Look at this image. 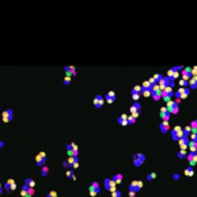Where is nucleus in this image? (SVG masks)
I'll list each match as a JSON object with an SVG mask.
<instances>
[{
    "instance_id": "09e8293b",
    "label": "nucleus",
    "mask_w": 197,
    "mask_h": 197,
    "mask_svg": "<svg viewBox=\"0 0 197 197\" xmlns=\"http://www.w3.org/2000/svg\"><path fill=\"white\" fill-rule=\"evenodd\" d=\"M49 194H51L52 197H57V192H55V190H51V192H49Z\"/></svg>"
},
{
    "instance_id": "37998d69",
    "label": "nucleus",
    "mask_w": 197,
    "mask_h": 197,
    "mask_svg": "<svg viewBox=\"0 0 197 197\" xmlns=\"http://www.w3.org/2000/svg\"><path fill=\"white\" fill-rule=\"evenodd\" d=\"M179 84H181V87H188V86H189V82H188V80H183V79H182V80L179 82Z\"/></svg>"
},
{
    "instance_id": "4c0bfd02",
    "label": "nucleus",
    "mask_w": 197,
    "mask_h": 197,
    "mask_svg": "<svg viewBox=\"0 0 197 197\" xmlns=\"http://www.w3.org/2000/svg\"><path fill=\"white\" fill-rule=\"evenodd\" d=\"M8 183L11 185V190H15L16 189V183H15L14 179H8Z\"/></svg>"
},
{
    "instance_id": "dca6fc26",
    "label": "nucleus",
    "mask_w": 197,
    "mask_h": 197,
    "mask_svg": "<svg viewBox=\"0 0 197 197\" xmlns=\"http://www.w3.org/2000/svg\"><path fill=\"white\" fill-rule=\"evenodd\" d=\"M159 129H161L162 133H167V132H170V124L166 122V121H163V122L159 124Z\"/></svg>"
},
{
    "instance_id": "1a4fd4ad",
    "label": "nucleus",
    "mask_w": 197,
    "mask_h": 197,
    "mask_svg": "<svg viewBox=\"0 0 197 197\" xmlns=\"http://www.w3.org/2000/svg\"><path fill=\"white\" fill-rule=\"evenodd\" d=\"M189 137H186V136H182V137L178 139V143H179V147H181V150H186L189 145Z\"/></svg>"
},
{
    "instance_id": "ea45409f",
    "label": "nucleus",
    "mask_w": 197,
    "mask_h": 197,
    "mask_svg": "<svg viewBox=\"0 0 197 197\" xmlns=\"http://www.w3.org/2000/svg\"><path fill=\"white\" fill-rule=\"evenodd\" d=\"M88 193H90V196H98L99 194V192H96V190L91 189V188H88Z\"/></svg>"
},
{
    "instance_id": "2f4dec72",
    "label": "nucleus",
    "mask_w": 197,
    "mask_h": 197,
    "mask_svg": "<svg viewBox=\"0 0 197 197\" xmlns=\"http://www.w3.org/2000/svg\"><path fill=\"white\" fill-rule=\"evenodd\" d=\"M173 95H175V99H181V95H182V87L177 90V91H175Z\"/></svg>"
},
{
    "instance_id": "c03bdc74",
    "label": "nucleus",
    "mask_w": 197,
    "mask_h": 197,
    "mask_svg": "<svg viewBox=\"0 0 197 197\" xmlns=\"http://www.w3.org/2000/svg\"><path fill=\"white\" fill-rule=\"evenodd\" d=\"M132 91H135V92H141V86H135V87H133V90Z\"/></svg>"
},
{
    "instance_id": "7ed1b4c3",
    "label": "nucleus",
    "mask_w": 197,
    "mask_h": 197,
    "mask_svg": "<svg viewBox=\"0 0 197 197\" xmlns=\"http://www.w3.org/2000/svg\"><path fill=\"white\" fill-rule=\"evenodd\" d=\"M2 118H3V122L12 121V118H14V112H12V109H6L2 114Z\"/></svg>"
},
{
    "instance_id": "4be33fe9",
    "label": "nucleus",
    "mask_w": 197,
    "mask_h": 197,
    "mask_svg": "<svg viewBox=\"0 0 197 197\" xmlns=\"http://www.w3.org/2000/svg\"><path fill=\"white\" fill-rule=\"evenodd\" d=\"M48 174H49V167L46 165H44L41 167V175L42 177H48Z\"/></svg>"
},
{
    "instance_id": "c9c22d12",
    "label": "nucleus",
    "mask_w": 197,
    "mask_h": 197,
    "mask_svg": "<svg viewBox=\"0 0 197 197\" xmlns=\"http://www.w3.org/2000/svg\"><path fill=\"white\" fill-rule=\"evenodd\" d=\"M126 122H128V124H135L136 122V118L133 116H129L128 118H126Z\"/></svg>"
},
{
    "instance_id": "6e6552de",
    "label": "nucleus",
    "mask_w": 197,
    "mask_h": 197,
    "mask_svg": "<svg viewBox=\"0 0 197 197\" xmlns=\"http://www.w3.org/2000/svg\"><path fill=\"white\" fill-rule=\"evenodd\" d=\"M186 158H188V161H189V166L194 167V166H196V162H197V155H196V152H189L188 155H186Z\"/></svg>"
},
{
    "instance_id": "864d4df0",
    "label": "nucleus",
    "mask_w": 197,
    "mask_h": 197,
    "mask_svg": "<svg viewBox=\"0 0 197 197\" xmlns=\"http://www.w3.org/2000/svg\"><path fill=\"white\" fill-rule=\"evenodd\" d=\"M45 197H52V196H51V194H49V193H48V194H46Z\"/></svg>"
},
{
    "instance_id": "5fc2aeb1",
    "label": "nucleus",
    "mask_w": 197,
    "mask_h": 197,
    "mask_svg": "<svg viewBox=\"0 0 197 197\" xmlns=\"http://www.w3.org/2000/svg\"><path fill=\"white\" fill-rule=\"evenodd\" d=\"M2 188H3V185H2V183H0V189H2Z\"/></svg>"
},
{
    "instance_id": "a878e982",
    "label": "nucleus",
    "mask_w": 197,
    "mask_h": 197,
    "mask_svg": "<svg viewBox=\"0 0 197 197\" xmlns=\"http://www.w3.org/2000/svg\"><path fill=\"white\" fill-rule=\"evenodd\" d=\"M185 175H188V177L193 175V167H192V166H188V167L185 169Z\"/></svg>"
},
{
    "instance_id": "412c9836",
    "label": "nucleus",
    "mask_w": 197,
    "mask_h": 197,
    "mask_svg": "<svg viewBox=\"0 0 197 197\" xmlns=\"http://www.w3.org/2000/svg\"><path fill=\"white\" fill-rule=\"evenodd\" d=\"M25 185H27L29 188H34V186H35V181H34V179H31V178H26L25 179Z\"/></svg>"
},
{
    "instance_id": "72a5a7b5",
    "label": "nucleus",
    "mask_w": 197,
    "mask_h": 197,
    "mask_svg": "<svg viewBox=\"0 0 197 197\" xmlns=\"http://www.w3.org/2000/svg\"><path fill=\"white\" fill-rule=\"evenodd\" d=\"M67 177H68V178H71V179H73V181L76 179V175L73 174V170H69V171H67Z\"/></svg>"
},
{
    "instance_id": "aec40b11",
    "label": "nucleus",
    "mask_w": 197,
    "mask_h": 197,
    "mask_svg": "<svg viewBox=\"0 0 197 197\" xmlns=\"http://www.w3.org/2000/svg\"><path fill=\"white\" fill-rule=\"evenodd\" d=\"M188 147H190V152H197V141H193V140H190Z\"/></svg>"
},
{
    "instance_id": "3c124183",
    "label": "nucleus",
    "mask_w": 197,
    "mask_h": 197,
    "mask_svg": "<svg viewBox=\"0 0 197 197\" xmlns=\"http://www.w3.org/2000/svg\"><path fill=\"white\" fill-rule=\"evenodd\" d=\"M4 147V141H0V148H3Z\"/></svg>"
},
{
    "instance_id": "b1692460",
    "label": "nucleus",
    "mask_w": 197,
    "mask_h": 197,
    "mask_svg": "<svg viewBox=\"0 0 197 197\" xmlns=\"http://www.w3.org/2000/svg\"><path fill=\"white\" fill-rule=\"evenodd\" d=\"M140 94H143L144 96H151L152 94V90H148V88H141V92Z\"/></svg>"
},
{
    "instance_id": "f257e3e1",
    "label": "nucleus",
    "mask_w": 197,
    "mask_h": 197,
    "mask_svg": "<svg viewBox=\"0 0 197 197\" xmlns=\"http://www.w3.org/2000/svg\"><path fill=\"white\" fill-rule=\"evenodd\" d=\"M132 162H133V165H135L136 167H140V166L145 162V155L144 154H135L133 158H132Z\"/></svg>"
},
{
    "instance_id": "2eb2a0df",
    "label": "nucleus",
    "mask_w": 197,
    "mask_h": 197,
    "mask_svg": "<svg viewBox=\"0 0 197 197\" xmlns=\"http://www.w3.org/2000/svg\"><path fill=\"white\" fill-rule=\"evenodd\" d=\"M105 101L108 103H113L116 101V92L114 91H109L108 94H106V96H105Z\"/></svg>"
},
{
    "instance_id": "58836bf2",
    "label": "nucleus",
    "mask_w": 197,
    "mask_h": 197,
    "mask_svg": "<svg viewBox=\"0 0 197 197\" xmlns=\"http://www.w3.org/2000/svg\"><path fill=\"white\" fill-rule=\"evenodd\" d=\"M156 178V173H150L148 175H147V179L148 181H151V179H155Z\"/></svg>"
},
{
    "instance_id": "ddd939ff",
    "label": "nucleus",
    "mask_w": 197,
    "mask_h": 197,
    "mask_svg": "<svg viewBox=\"0 0 197 197\" xmlns=\"http://www.w3.org/2000/svg\"><path fill=\"white\" fill-rule=\"evenodd\" d=\"M169 82H170V80H169L167 76H162V78L159 79V84H158V86L161 87V90H163V88H166V87L169 86Z\"/></svg>"
},
{
    "instance_id": "a19ab883",
    "label": "nucleus",
    "mask_w": 197,
    "mask_h": 197,
    "mask_svg": "<svg viewBox=\"0 0 197 197\" xmlns=\"http://www.w3.org/2000/svg\"><path fill=\"white\" fill-rule=\"evenodd\" d=\"M162 76H163L162 73H155V75L152 76V79H154V80H155V82H159V79H161Z\"/></svg>"
},
{
    "instance_id": "0eeeda50",
    "label": "nucleus",
    "mask_w": 197,
    "mask_h": 197,
    "mask_svg": "<svg viewBox=\"0 0 197 197\" xmlns=\"http://www.w3.org/2000/svg\"><path fill=\"white\" fill-rule=\"evenodd\" d=\"M131 113H132V116L135 117V118H137V116L141 113V105H140L139 102H135L131 106Z\"/></svg>"
},
{
    "instance_id": "f3484780",
    "label": "nucleus",
    "mask_w": 197,
    "mask_h": 197,
    "mask_svg": "<svg viewBox=\"0 0 197 197\" xmlns=\"http://www.w3.org/2000/svg\"><path fill=\"white\" fill-rule=\"evenodd\" d=\"M122 178H124V177H122V174H116V175L112 177V181L114 182L116 185H118V183L122 182Z\"/></svg>"
},
{
    "instance_id": "20e7f679",
    "label": "nucleus",
    "mask_w": 197,
    "mask_h": 197,
    "mask_svg": "<svg viewBox=\"0 0 197 197\" xmlns=\"http://www.w3.org/2000/svg\"><path fill=\"white\" fill-rule=\"evenodd\" d=\"M103 183H105V189L109 190V192H114L117 189V185L112 181V178H105L103 179Z\"/></svg>"
},
{
    "instance_id": "9b49d317",
    "label": "nucleus",
    "mask_w": 197,
    "mask_h": 197,
    "mask_svg": "<svg viewBox=\"0 0 197 197\" xmlns=\"http://www.w3.org/2000/svg\"><path fill=\"white\" fill-rule=\"evenodd\" d=\"M192 68L190 67H185V68L182 69V78H183V80H188V79L192 78Z\"/></svg>"
},
{
    "instance_id": "393cba45",
    "label": "nucleus",
    "mask_w": 197,
    "mask_h": 197,
    "mask_svg": "<svg viewBox=\"0 0 197 197\" xmlns=\"http://www.w3.org/2000/svg\"><path fill=\"white\" fill-rule=\"evenodd\" d=\"M151 96L155 99V101H159V99H161V91H152Z\"/></svg>"
},
{
    "instance_id": "f03ea898",
    "label": "nucleus",
    "mask_w": 197,
    "mask_h": 197,
    "mask_svg": "<svg viewBox=\"0 0 197 197\" xmlns=\"http://www.w3.org/2000/svg\"><path fill=\"white\" fill-rule=\"evenodd\" d=\"M129 190L131 192H135V193H137L140 189L143 188V182L141 181H137V179H135V181H132L131 183H129Z\"/></svg>"
},
{
    "instance_id": "a18cd8bd",
    "label": "nucleus",
    "mask_w": 197,
    "mask_h": 197,
    "mask_svg": "<svg viewBox=\"0 0 197 197\" xmlns=\"http://www.w3.org/2000/svg\"><path fill=\"white\" fill-rule=\"evenodd\" d=\"M3 186H4V189H6V190H8V192H11V185H10V183H8V181L6 182Z\"/></svg>"
},
{
    "instance_id": "6ab92c4d",
    "label": "nucleus",
    "mask_w": 197,
    "mask_h": 197,
    "mask_svg": "<svg viewBox=\"0 0 197 197\" xmlns=\"http://www.w3.org/2000/svg\"><path fill=\"white\" fill-rule=\"evenodd\" d=\"M126 118H128V116H126V114H122V116L118 117L117 122H118V124H121V125H126V124H128V122H126Z\"/></svg>"
},
{
    "instance_id": "f8f14e48",
    "label": "nucleus",
    "mask_w": 197,
    "mask_h": 197,
    "mask_svg": "<svg viewBox=\"0 0 197 197\" xmlns=\"http://www.w3.org/2000/svg\"><path fill=\"white\" fill-rule=\"evenodd\" d=\"M103 102H105V98H103L102 95H96L94 98V106H95V108H98V109L102 108Z\"/></svg>"
},
{
    "instance_id": "473e14b6",
    "label": "nucleus",
    "mask_w": 197,
    "mask_h": 197,
    "mask_svg": "<svg viewBox=\"0 0 197 197\" xmlns=\"http://www.w3.org/2000/svg\"><path fill=\"white\" fill-rule=\"evenodd\" d=\"M121 196H122V193L120 189H116L114 192H112V197H121Z\"/></svg>"
},
{
    "instance_id": "7c9ffc66",
    "label": "nucleus",
    "mask_w": 197,
    "mask_h": 197,
    "mask_svg": "<svg viewBox=\"0 0 197 197\" xmlns=\"http://www.w3.org/2000/svg\"><path fill=\"white\" fill-rule=\"evenodd\" d=\"M131 94H132V98H133V101H135V102H137V101H139V98H140V92L131 91Z\"/></svg>"
},
{
    "instance_id": "de8ad7c7",
    "label": "nucleus",
    "mask_w": 197,
    "mask_h": 197,
    "mask_svg": "<svg viewBox=\"0 0 197 197\" xmlns=\"http://www.w3.org/2000/svg\"><path fill=\"white\" fill-rule=\"evenodd\" d=\"M173 179H175V181H178V179H179V174H178V173H174V174H173Z\"/></svg>"
},
{
    "instance_id": "5701e85b",
    "label": "nucleus",
    "mask_w": 197,
    "mask_h": 197,
    "mask_svg": "<svg viewBox=\"0 0 197 197\" xmlns=\"http://www.w3.org/2000/svg\"><path fill=\"white\" fill-rule=\"evenodd\" d=\"M90 188H91V189H94V190H96V192H101V188H99V182H96V181L91 182Z\"/></svg>"
},
{
    "instance_id": "bb28decb",
    "label": "nucleus",
    "mask_w": 197,
    "mask_h": 197,
    "mask_svg": "<svg viewBox=\"0 0 197 197\" xmlns=\"http://www.w3.org/2000/svg\"><path fill=\"white\" fill-rule=\"evenodd\" d=\"M73 143H69L68 145H67V154H68L69 156H72V150H73Z\"/></svg>"
},
{
    "instance_id": "c756f323",
    "label": "nucleus",
    "mask_w": 197,
    "mask_h": 197,
    "mask_svg": "<svg viewBox=\"0 0 197 197\" xmlns=\"http://www.w3.org/2000/svg\"><path fill=\"white\" fill-rule=\"evenodd\" d=\"M141 88H148V90H152V84H151V83H150L148 80H145V82L141 84Z\"/></svg>"
},
{
    "instance_id": "4468645a",
    "label": "nucleus",
    "mask_w": 197,
    "mask_h": 197,
    "mask_svg": "<svg viewBox=\"0 0 197 197\" xmlns=\"http://www.w3.org/2000/svg\"><path fill=\"white\" fill-rule=\"evenodd\" d=\"M64 71H65V75H67V76H73V75H76V69H75V67H73V65H67V67H64Z\"/></svg>"
},
{
    "instance_id": "8fccbe9b",
    "label": "nucleus",
    "mask_w": 197,
    "mask_h": 197,
    "mask_svg": "<svg viewBox=\"0 0 197 197\" xmlns=\"http://www.w3.org/2000/svg\"><path fill=\"white\" fill-rule=\"evenodd\" d=\"M128 194H129V197H135L136 193H135V192H131V190H129V193H128Z\"/></svg>"
},
{
    "instance_id": "39448f33",
    "label": "nucleus",
    "mask_w": 197,
    "mask_h": 197,
    "mask_svg": "<svg viewBox=\"0 0 197 197\" xmlns=\"http://www.w3.org/2000/svg\"><path fill=\"white\" fill-rule=\"evenodd\" d=\"M35 163L38 167H42L44 165H46V154L45 152H39L35 158Z\"/></svg>"
},
{
    "instance_id": "a211bd4d",
    "label": "nucleus",
    "mask_w": 197,
    "mask_h": 197,
    "mask_svg": "<svg viewBox=\"0 0 197 197\" xmlns=\"http://www.w3.org/2000/svg\"><path fill=\"white\" fill-rule=\"evenodd\" d=\"M189 90H194L197 87V79H196V76H192L190 78V82H189Z\"/></svg>"
},
{
    "instance_id": "9d476101",
    "label": "nucleus",
    "mask_w": 197,
    "mask_h": 197,
    "mask_svg": "<svg viewBox=\"0 0 197 197\" xmlns=\"http://www.w3.org/2000/svg\"><path fill=\"white\" fill-rule=\"evenodd\" d=\"M170 112L167 110V108H161V117H162V120L163 121H166V122H169V120H170Z\"/></svg>"
},
{
    "instance_id": "f704fd0d",
    "label": "nucleus",
    "mask_w": 197,
    "mask_h": 197,
    "mask_svg": "<svg viewBox=\"0 0 197 197\" xmlns=\"http://www.w3.org/2000/svg\"><path fill=\"white\" fill-rule=\"evenodd\" d=\"M186 156V150H181V151L178 152V158L179 159H183Z\"/></svg>"
},
{
    "instance_id": "423d86ee",
    "label": "nucleus",
    "mask_w": 197,
    "mask_h": 197,
    "mask_svg": "<svg viewBox=\"0 0 197 197\" xmlns=\"http://www.w3.org/2000/svg\"><path fill=\"white\" fill-rule=\"evenodd\" d=\"M167 110L170 112V114H177V113L179 112V109H178V103H175L174 101H169L167 102Z\"/></svg>"
},
{
    "instance_id": "603ef678",
    "label": "nucleus",
    "mask_w": 197,
    "mask_h": 197,
    "mask_svg": "<svg viewBox=\"0 0 197 197\" xmlns=\"http://www.w3.org/2000/svg\"><path fill=\"white\" fill-rule=\"evenodd\" d=\"M2 194H3V188L0 189V196H2Z\"/></svg>"
},
{
    "instance_id": "79ce46f5",
    "label": "nucleus",
    "mask_w": 197,
    "mask_h": 197,
    "mask_svg": "<svg viewBox=\"0 0 197 197\" xmlns=\"http://www.w3.org/2000/svg\"><path fill=\"white\" fill-rule=\"evenodd\" d=\"M63 83H64L65 86H68L69 83H71V76H65V78H64V80H63Z\"/></svg>"
},
{
    "instance_id": "c85d7f7f",
    "label": "nucleus",
    "mask_w": 197,
    "mask_h": 197,
    "mask_svg": "<svg viewBox=\"0 0 197 197\" xmlns=\"http://www.w3.org/2000/svg\"><path fill=\"white\" fill-rule=\"evenodd\" d=\"M68 163L69 165H73V163H79V159H78V156H71V158L68 159Z\"/></svg>"
},
{
    "instance_id": "e433bc0d",
    "label": "nucleus",
    "mask_w": 197,
    "mask_h": 197,
    "mask_svg": "<svg viewBox=\"0 0 197 197\" xmlns=\"http://www.w3.org/2000/svg\"><path fill=\"white\" fill-rule=\"evenodd\" d=\"M34 188H29V190H27V194H26V197H33L34 196Z\"/></svg>"
},
{
    "instance_id": "cd10ccee",
    "label": "nucleus",
    "mask_w": 197,
    "mask_h": 197,
    "mask_svg": "<svg viewBox=\"0 0 197 197\" xmlns=\"http://www.w3.org/2000/svg\"><path fill=\"white\" fill-rule=\"evenodd\" d=\"M27 190H29V186L27 185H23L22 186V190H21V196L22 197H26V194H27Z\"/></svg>"
},
{
    "instance_id": "49530a36",
    "label": "nucleus",
    "mask_w": 197,
    "mask_h": 197,
    "mask_svg": "<svg viewBox=\"0 0 197 197\" xmlns=\"http://www.w3.org/2000/svg\"><path fill=\"white\" fill-rule=\"evenodd\" d=\"M63 167H64V169H69V167H71V165L68 163V161H64V162H63Z\"/></svg>"
}]
</instances>
